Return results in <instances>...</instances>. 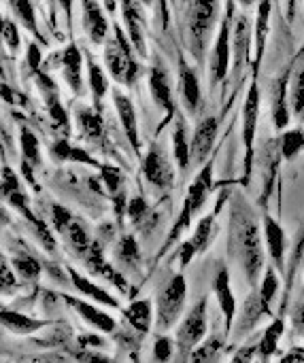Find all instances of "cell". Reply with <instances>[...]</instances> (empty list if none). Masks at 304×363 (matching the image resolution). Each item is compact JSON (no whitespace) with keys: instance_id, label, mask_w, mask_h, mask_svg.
<instances>
[{"instance_id":"obj_1","label":"cell","mask_w":304,"mask_h":363,"mask_svg":"<svg viewBox=\"0 0 304 363\" xmlns=\"http://www.w3.org/2000/svg\"><path fill=\"white\" fill-rule=\"evenodd\" d=\"M230 249L249 285H256L264 268V232L256 221L254 208L241 196L230 202Z\"/></svg>"},{"instance_id":"obj_2","label":"cell","mask_w":304,"mask_h":363,"mask_svg":"<svg viewBox=\"0 0 304 363\" xmlns=\"http://www.w3.org/2000/svg\"><path fill=\"white\" fill-rule=\"evenodd\" d=\"M211 191H213V162H207V164L200 168V172L194 177V181L190 183V187H188V194H185V200H183V208H181V213H179L177 223H175L173 230H170V236L166 238L164 249H168V247L181 236V232H185V230L190 228L192 219H194V217L202 211V206L207 204Z\"/></svg>"},{"instance_id":"obj_3","label":"cell","mask_w":304,"mask_h":363,"mask_svg":"<svg viewBox=\"0 0 304 363\" xmlns=\"http://www.w3.org/2000/svg\"><path fill=\"white\" fill-rule=\"evenodd\" d=\"M104 64L111 77L121 85H132L141 77V64L132 55V43H128L119 28H115V38L104 47Z\"/></svg>"},{"instance_id":"obj_4","label":"cell","mask_w":304,"mask_h":363,"mask_svg":"<svg viewBox=\"0 0 304 363\" xmlns=\"http://www.w3.org/2000/svg\"><path fill=\"white\" fill-rule=\"evenodd\" d=\"M207 336V298L198 300L177 330V363H188Z\"/></svg>"},{"instance_id":"obj_5","label":"cell","mask_w":304,"mask_h":363,"mask_svg":"<svg viewBox=\"0 0 304 363\" xmlns=\"http://www.w3.org/2000/svg\"><path fill=\"white\" fill-rule=\"evenodd\" d=\"M217 13H219V0H192L188 13V32L196 57H200L209 45V38L217 21Z\"/></svg>"},{"instance_id":"obj_6","label":"cell","mask_w":304,"mask_h":363,"mask_svg":"<svg viewBox=\"0 0 304 363\" xmlns=\"http://www.w3.org/2000/svg\"><path fill=\"white\" fill-rule=\"evenodd\" d=\"M185 300H188V281H185L183 274H175L164 285V289L158 294V300H156V304H158V323H156V328L160 332L170 330L179 321V317H181L183 308H185Z\"/></svg>"},{"instance_id":"obj_7","label":"cell","mask_w":304,"mask_h":363,"mask_svg":"<svg viewBox=\"0 0 304 363\" xmlns=\"http://www.w3.org/2000/svg\"><path fill=\"white\" fill-rule=\"evenodd\" d=\"M258 113H260V89L254 81L245 104H243V145H245V181L251 177V164H254V138L258 130Z\"/></svg>"},{"instance_id":"obj_8","label":"cell","mask_w":304,"mask_h":363,"mask_svg":"<svg viewBox=\"0 0 304 363\" xmlns=\"http://www.w3.org/2000/svg\"><path fill=\"white\" fill-rule=\"evenodd\" d=\"M143 174L156 191H166L175 183V166L166 157L164 149L153 145L143 160Z\"/></svg>"},{"instance_id":"obj_9","label":"cell","mask_w":304,"mask_h":363,"mask_svg":"<svg viewBox=\"0 0 304 363\" xmlns=\"http://www.w3.org/2000/svg\"><path fill=\"white\" fill-rule=\"evenodd\" d=\"M230 57H232V45H230V15H228L222 21L219 32L215 36V45L211 49L209 70H211V85L213 87L226 79V74L230 70Z\"/></svg>"},{"instance_id":"obj_10","label":"cell","mask_w":304,"mask_h":363,"mask_svg":"<svg viewBox=\"0 0 304 363\" xmlns=\"http://www.w3.org/2000/svg\"><path fill=\"white\" fill-rule=\"evenodd\" d=\"M217 132H219V119L217 117H207L196 125L194 136L190 140L192 143V164L202 166V162H207V157L215 145Z\"/></svg>"},{"instance_id":"obj_11","label":"cell","mask_w":304,"mask_h":363,"mask_svg":"<svg viewBox=\"0 0 304 363\" xmlns=\"http://www.w3.org/2000/svg\"><path fill=\"white\" fill-rule=\"evenodd\" d=\"M77 128L81 132V138L96 145L98 149H104L107 151V132H104V121L100 117L98 111L94 108H87V106H81L77 108Z\"/></svg>"},{"instance_id":"obj_12","label":"cell","mask_w":304,"mask_h":363,"mask_svg":"<svg viewBox=\"0 0 304 363\" xmlns=\"http://www.w3.org/2000/svg\"><path fill=\"white\" fill-rule=\"evenodd\" d=\"M81 259L85 262V266L89 268L92 274L102 277V279L111 281L115 287H119L121 291H126V279L121 277V272H117V268H113V266L104 259V253H102V249L98 247V242H94V245L81 255Z\"/></svg>"},{"instance_id":"obj_13","label":"cell","mask_w":304,"mask_h":363,"mask_svg":"<svg viewBox=\"0 0 304 363\" xmlns=\"http://www.w3.org/2000/svg\"><path fill=\"white\" fill-rule=\"evenodd\" d=\"M149 89H151V98L153 102L168 113V117L175 113V100H173V89H170V79L168 72L164 70L162 64H156L149 72Z\"/></svg>"},{"instance_id":"obj_14","label":"cell","mask_w":304,"mask_h":363,"mask_svg":"<svg viewBox=\"0 0 304 363\" xmlns=\"http://www.w3.org/2000/svg\"><path fill=\"white\" fill-rule=\"evenodd\" d=\"M81 6H83V26H85L89 40L94 45L104 43V38L109 34V21L102 13L100 4L96 0H81Z\"/></svg>"},{"instance_id":"obj_15","label":"cell","mask_w":304,"mask_h":363,"mask_svg":"<svg viewBox=\"0 0 304 363\" xmlns=\"http://www.w3.org/2000/svg\"><path fill=\"white\" fill-rule=\"evenodd\" d=\"M121 11H124V21H126V28H128V36H130V43L132 47L145 55V38H143V21H145V15L141 11V4L136 0H121Z\"/></svg>"},{"instance_id":"obj_16","label":"cell","mask_w":304,"mask_h":363,"mask_svg":"<svg viewBox=\"0 0 304 363\" xmlns=\"http://www.w3.org/2000/svg\"><path fill=\"white\" fill-rule=\"evenodd\" d=\"M113 102H115V108H117V115H119V121L124 125V132H126V138L130 140V145L134 147V151L139 153L141 149V138H139V123H136V111H134V104L130 102L128 96L119 94L117 89L113 91Z\"/></svg>"},{"instance_id":"obj_17","label":"cell","mask_w":304,"mask_h":363,"mask_svg":"<svg viewBox=\"0 0 304 363\" xmlns=\"http://www.w3.org/2000/svg\"><path fill=\"white\" fill-rule=\"evenodd\" d=\"M215 296H217V302H219V308L224 313V321H226V330L230 332L232 325H234V317H237V298L232 294V287H230V274L226 268H222L215 277Z\"/></svg>"},{"instance_id":"obj_18","label":"cell","mask_w":304,"mask_h":363,"mask_svg":"<svg viewBox=\"0 0 304 363\" xmlns=\"http://www.w3.org/2000/svg\"><path fill=\"white\" fill-rule=\"evenodd\" d=\"M64 300H66V302L77 311V315H79L83 321H87L92 328H96V330H100V332H104V334L115 332V321H113L107 313H102L100 308L92 306L89 302H83V300L70 298V296H64Z\"/></svg>"},{"instance_id":"obj_19","label":"cell","mask_w":304,"mask_h":363,"mask_svg":"<svg viewBox=\"0 0 304 363\" xmlns=\"http://www.w3.org/2000/svg\"><path fill=\"white\" fill-rule=\"evenodd\" d=\"M262 232H264V242H266L271 259L279 268H283V255H286V232H283V228L271 215H266L264 223H262Z\"/></svg>"},{"instance_id":"obj_20","label":"cell","mask_w":304,"mask_h":363,"mask_svg":"<svg viewBox=\"0 0 304 363\" xmlns=\"http://www.w3.org/2000/svg\"><path fill=\"white\" fill-rule=\"evenodd\" d=\"M62 64H64V79L68 83V87L81 96L83 94V57H81V51L75 47V45H68L64 49V55H62Z\"/></svg>"},{"instance_id":"obj_21","label":"cell","mask_w":304,"mask_h":363,"mask_svg":"<svg viewBox=\"0 0 304 363\" xmlns=\"http://www.w3.org/2000/svg\"><path fill=\"white\" fill-rule=\"evenodd\" d=\"M179 91H181L183 106L190 113H196L200 106V83H198L196 72L185 64H181V70H179Z\"/></svg>"},{"instance_id":"obj_22","label":"cell","mask_w":304,"mask_h":363,"mask_svg":"<svg viewBox=\"0 0 304 363\" xmlns=\"http://www.w3.org/2000/svg\"><path fill=\"white\" fill-rule=\"evenodd\" d=\"M51 157L55 160V162H75V164H85V166H94V168H102V164L100 162H96L85 149H79V147H75V145H70L66 138H60V140H55L53 145H51Z\"/></svg>"},{"instance_id":"obj_23","label":"cell","mask_w":304,"mask_h":363,"mask_svg":"<svg viewBox=\"0 0 304 363\" xmlns=\"http://www.w3.org/2000/svg\"><path fill=\"white\" fill-rule=\"evenodd\" d=\"M264 313H268V311H266V306L262 304L260 294H251L249 300H247L245 306H243L241 317L237 319V330H234V332L239 334V338H241V336H247V334L258 325V321H260V317H262Z\"/></svg>"},{"instance_id":"obj_24","label":"cell","mask_w":304,"mask_h":363,"mask_svg":"<svg viewBox=\"0 0 304 363\" xmlns=\"http://www.w3.org/2000/svg\"><path fill=\"white\" fill-rule=\"evenodd\" d=\"M249 40H251L249 19H247V15H241L234 23V43H232V55H234V70L237 72L243 68V64L247 60Z\"/></svg>"},{"instance_id":"obj_25","label":"cell","mask_w":304,"mask_h":363,"mask_svg":"<svg viewBox=\"0 0 304 363\" xmlns=\"http://www.w3.org/2000/svg\"><path fill=\"white\" fill-rule=\"evenodd\" d=\"M66 272H68V277H70V283L77 287V291H81L83 296H87V298H92L94 302H100V304H104V306H111V308H117L119 306V302H115V298H111L100 285H94L89 279H85V277H81L75 268H66Z\"/></svg>"},{"instance_id":"obj_26","label":"cell","mask_w":304,"mask_h":363,"mask_svg":"<svg viewBox=\"0 0 304 363\" xmlns=\"http://www.w3.org/2000/svg\"><path fill=\"white\" fill-rule=\"evenodd\" d=\"M60 234L64 236V240L68 242V247H70L75 253H79V255H83V253L94 245V240L89 238L85 225H83L77 217H72V219L60 230Z\"/></svg>"},{"instance_id":"obj_27","label":"cell","mask_w":304,"mask_h":363,"mask_svg":"<svg viewBox=\"0 0 304 363\" xmlns=\"http://www.w3.org/2000/svg\"><path fill=\"white\" fill-rule=\"evenodd\" d=\"M273 121L277 130H286L290 123V108H288V81L279 79L273 87Z\"/></svg>"},{"instance_id":"obj_28","label":"cell","mask_w":304,"mask_h":363,"mask_svg":"<svg viewBox=\"0 0 304 363\" xmlns=\"http://www.w3.org/2000/svg\"><path fill=\"white\" fill-rule=\"evenodd\" d=\"M115 257L121 268H128V270L141 268V251H139V242L132 234H126L119 238V242L115 247Z\"/></svg>"},{"instance_id":"obj_29","label":"cell","mask_w":304,"mask_h":363,"mask_svg":"<svg viewBox=\"0 0 304 363\" xmlns=\"http://www.w3.org/2000/svg\"><path fill=\"white\" fill-rule=\"evenodd\" d=\"M124 315H126V321L139 334H147L151 330V302L149 300H136V302H132L130 308Z\"/></svg>"},{"instance_id":"obj_30","label":"cell","mask_w":304,"mask_h":363,"mask_svg":"<svg viewBox=\"0 0 304 363\" xmlns=\"http://www.w3.org/2000/svg\"><path fill=\"white\" fill-rule=\"evenodd\" d=\"M173 147H175V160H177L179 168L185 172V170L190 168V164H192V143H188L183 119H177V123H175V132H173Z\"/></svg>"},{"instance_id":"obj_31","label":"cell","mask_w":304,"mask_h":363,"mask_svg":"<svg viewBox=\"0 0 304 363\" xmlns=\"http://www.w3.org/2000/svg\"><path fill=\"white\" fill-rule=\"evenodd\" d=\"M217 208H219V206H217ZM217 208L198 221L196 232H194V236L190 238V242L194 245L196 253H205V251L209 249V245H211L213 236H215V213H217Z\"/></svg>"},{"instance_id":"obj_32","label":"cell","mask_w":304,"mask_h":363,"mask_svg":"<svg viewBox=\"0 0 304 363\" xmlns=\"http://www.w3.org/2000/svg\"><path fill=\"white\" fill-rule=\"evenodd\" d=\"M2 325L17 334V336H26V334H34L38 332L45 323L43 321H34V319H28L19 313H11V311H2Z\"/></svg>"},{"instance_id":"obj_33","label":"cell","mask_w":304,"mask_h":363,"mask_svg":"<svg viewBox=\"0 0 304 363\" xmlns=\"http://www.w3.org/2000/svg\"><path fill=\"white\" fill-rule=\"evenodd\" d=\"M128 217H130V221L134 223V228H139L141 232H145V230H149L151 228V208H149V204L141 198V196H136V198H132L130 202H128Z\"/></svg>"},{"instance_id":"obj_34","label":"cell","mask_w":304,"mask_h":363,"mask_svg":"<svg viewBox=\"0 0 304 363\" xmlns=\"http://www.w3.org/2000/svg\"><path fill=\"white\" fill-rule=\"evenodd\" d=\"M222 349H224V342H222L219 336L209 338L205 345H200L192 353L190 363H222Z\"/></svg>"},{"instance_id":"obj_35","label":"cell","mask_w":304,"mask_h":363,"mask_svg":"<svg viewBox=\"0 0 304 363\" xmlns=\"http://www.w3.org/2000/svg\"><path fill=\"white\" fill-rule=\"evenodd\" d=\"M19 147H21V155H23L21 162H26L30 166H40V145H38V138L30 130H26V128H21V132H19Z\"/></svg>"},{"instance_id":"obj_36","label":"cell","mask_w":304,"mask_h":363,"mask_svg":"<svg viewBox=\"0 0 304 363\" xmlns=\"http://www.w3.org/2000/svg\"><path fill=\"white\" fill-rule=\"evenodd\" d=\"M268 19H271V0H260V6H258V23H256V51H258V60L264 53L266 34H268Z\"/></svg>"},{"instance_id":"obj_37","label":"cell","mask_w":304,"mask_h":363,"mask_svg":"<svg viewBox=\"0 0 304 363\" xmlns=\"http://www.w3.org/2000/svg\"><path fill=\"white\" fill-rule=\"evenodd\" d=\"M13 270L23 279V281H38L40 277V262L28 253H21L13 259Z\"/></svg>"},{"instance_id":"obj_38","label":"cell","mask_w":304,"mask_h":363,"mask_svg":"<svg viewBox=\"0 0 304 363\" xmlns=\"http://www.w3.org/2000/svg\"><path fill=\"white\" fill-rule=\"evenodd\" d=\"M87 72H89V87H92V96L96 102H100L104 98V94L109 91V81L104 70L89 57L87 60Z\"/></svg>"},{"instance_id":"obj_39","label":"cell","mask_w":304,"mask_h":363,"mask_svg":"<svg viewBox=\"0 0 304 363\" xmlns=\"http://www.w3.org/2000/svg\"><path fill=\"white\" fill-rule=\"evenodd\" d=\"M290 104H292V113L300 121H304V66H300L294 74L292 91H290Z\"/></svg>"},{"instance_id":"obj_40","label":"cell","mask_w":304,"mask_h":363,"mask_svg":"<svg viewBox=\"0 0 304 363\" xmlns=\"http://www.w3.org/2000/svg\"><path fill=\"white\" fill-rule=\"evenodd\" d=\"M304 147V134L303 130H290L281 136L279 140V149H281V155L286 160H292L300 153V149Z\"/></svg>"},{"instance_id":"obj_41","label":"cell","mask_w":304,"mask_h":363,"mask_svg":"<svg viewBox=\"0 0 304 363\" xmlns=\"http://www.w3.org/2000/svg\"><path fill=\"white\" fill-rule=\"evenodd\" d=\"M277 289H279V279H277V272L273 268H268L264 272V279H262V285H260V298H262V304L266 306V311L271 313V302L273 298L277 296Z\"/></svg>"},{"instance_id":"obj_42","label":"cell","mask_w":304,"mask_h":363,"mask_svg":"<svg viewBox=\"0 0 304 363\" xmlns=\"http://www.w3.org/2000/svg\"><path fill=\"white\" fill-rule=\"evenodd\" d=\"M281 332H283V323H281V321H275V323L266 330V334H264V338H262V342H260V355H262L264 359H268V357L275 353Z\"/></svg>"},{"instance_id":"obj_43","label":"cell","mask_w":304,"mask_h":363,"mask_svg":"<svg viewBox=\"0 0 304 363\" xmlns=\"http://www.w3.org/2000/svg\"><path fill=\"white\" fill-rule=\"evenodd\" d=\"M100 177H102V181L107 183V189H109L111 194H117V191L124 189V187H121V185H124V177H121V170H119V168L109 166V164H102Z\"/></svg>"},{"instance_id":"obj_44","label":"cell","mask_w":304,"mask_h":363,"mask_svg":"<svg viewBox=\"0 0 304 363\" xmlns=\"http://www.w3.org/2000/svg\"><path fill=\"white\" fill-rule=\"evenodd\" d=\"M11 2H13V9H15V15L23 21V26H26L30 32H36L34 9H32L30 0H11Z\"/></svg>"},{"instance_id":"obj_45","label":"cell","mask_w":304,"mask_h":363,"mask_svg":"<svg viewBox=\"0 0 304 363\" xmlns=\"http://www.w3.org/2000/svg\"><path fill=\"white\" fill-rule=\"evenodd\" d=\"M47 104H49V117H51V121H53L58 128H62V130L68 132V128H70L68 115H66L64 106L60 104V100H58V98H51V100H47Z\"/></svg>"},{"instance_id":"obj_46","label":"cell","mask_w":304,"mask_h":363,"mask_svg":"<svg viewBox=\"0 0 304 363\" xmlns=\"http://www.w3.org/2000/svg\"><path fill=\"white\" fill-rule=\"evenodd\" d=\"M175 347H177V345H175L170 338L162 336V338H158V340H156V345H153V357H156L160 363H166L168 359H173V355H175Z\"/></svg>"},{"instance_id":"obj_47","label":"cell","mask_w":304,"mask_h":363,"mask_svg":"<svg viewBox=\"0 0 304 363\" xmlns=\"http://www.w3.org/2000/svg\"><path fill=\"white\" fill-rule=\"evenodd\" d=\"M2 38L6 40V45L11 49H15V51L19 49V32H17V26L9 17L2 19Z\"/></svg>"},{"instance_id":"obj_48","label":"cell","mask_w":304,"mask_h":363,"mask_svg":"<svg viewBox=\"0 0 304 363\" xmlns=\"http://www.w3.org/2000/svg\"><path fill=\"white\" fill-rule=\"evenodd\" d=\"M0 285H2V294H9L11 289H17L15 270H11V268H9L6 259H2V268H0Z\"/></svg>"},{"instance_id":"obj_49","label":"cell","mask_w":304,"mask_h":363,"mask_svg":"<svg viewBox=\"0 0 304 363\" xmlns=\"http://www.w3.org/2000/svg\"><path fill=\"white\" fill-rule=\"evenodd\" d=\"M72 355H75L81 363H113L111 359H107L104 355H100V353H89V351H75Z\"/></svg>"},{"instance_id":"obj_50","label":"cell","mask_w":304,"mask_h":363,"mask_svg":"<svg viewBox=\"0 0 304 363\" xmlns=\"http://www.w3.org/2000/svg\"><path fill=\"white\" fill-rule=\"evenodd\" d=\"M251 359H254V349L247 347L241 353H237V357L232 359V363H251Z\"/></svg>"},{"instance_id":"obj_51","label":"cell","mask_w":304,"mask_h":363,"mask_svg":"<svg viewBox=\"0 0 304 363\" xmlns=\"http://www.w3.org/2000/svg\"><path fill=\"white\" fill-rule=\"evenodd\" d=\"M28 60H30L32 68H36V66H38V62H40V53H38V47H36V45H30V49H28Z\"/></svg>"},{"instance_id":"obj_52","label":"cell","mask_w":304,"mask_h":363,"mask_svg":"<svg viewBox=\"0 0 304 363\" xmlns=\"http://www.w3.org/2000/svg\"><path fill=\"white\" fill-rule=\"evenodd\" d=\"M296 319H298V323L303 325V330H304V306L298 311V315H296Z\"/></svg>"},{"instance_id":"obj_53","label":"cell","mask_w":304,"mask_h":363,"mask_svg":"<svg viewBox=\"0 0 304 363\" xmlns=\"http://www.w3.org/2000/svg\"><path fill=\"white\" fill-rule=\"evenodd\" d=\"M237 2H241L243 6H251L254 4V0H237Z\"/></svg>"},{"instance_id":"obj_54","label":"cell","mask_w":304,"mask_h":363,"mask_svg":"<svg viewBox=\"0 0 304 363\" xmlns=\"http://www.w3.org/2000/svg\"><path fill=\"white\" fill-rule=\"evenodd\" d=\"M288 2H290V13H292V11H294V2H296V0H288Z\"/></svg>"},{"instance_id":"obj_55","label":"cell","mask_w":304,"mask_h":363,"mask_svg":"<svg viewBox=\"0 0 304 363\" xmlns=\"http://www.w3.org/2000/svg\"><path fill=\"white\" fill-rule=\"evenodd\" d=\"M141 2H143V4H151L153 0H141Z\"/></svg>"}]
</instances>
